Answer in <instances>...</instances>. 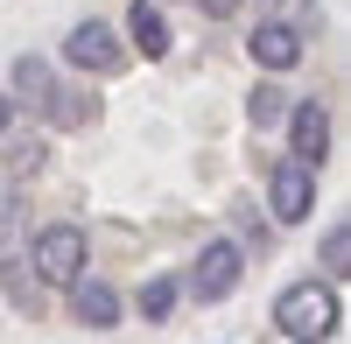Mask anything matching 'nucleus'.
<instances>
[{
	"mask_svg": "<svg viewBox=\"0 0 351 344\" xmlns=\"http://www.w3.org/2000/svg\"><path fill=\"white\" fill-rule=\"evenodd\" d=\"M337 323H344V309H337L330 281H295L274 302V330L295 337V344H324V337H337Z\"/></svg>",
	"mask_w": 351,
	"mask_h": 344,
	"instance_id": "nucleus-1",
	"label": "nucleus"
},
{
	"mask_svg": "<svg viewBox=\"0 0 351 344\" xmlns=\"http://www.w3.org/2000/svg\"><path fill=\"white\" fill-rule=\"evenodd\" d=\"M197 8H204V14L218 21V14H232V8H239V0H197Z\"/></svg>",
	"mask_w": 351,
	"mask_h": 344,
	"instance_id": "nucleus-15",
	"label": "nucleus"
},
{
	"mask_svg": "<svg viewBox=\"0 0 351 344\" xmlns=\"http://www.w3.org/2000/svg\"><path fill=\"white\" fill-rule=\"evenodd\" d=\"M43 106H49V120H56V127H77V120H84V112H92V106H84L77 92H49Z\"/></svg>",
	"mask_w": 351,
	"mask_h": 344,
	"instance_id": "nucleus-13",
	"label": "nucleus"
},
{
	"mask_svg": "<svg viewBox=\"0 0 351 344\" xmlns=\"http://www.w3.org/2000/svg\"><path fill=\"white\" fill-rule=\"evenodd\" d=\"M239 281H246V253L232 246V239H211V246L197 253V274H190V295H197V302H225L232 288H239Z\"/></svg>",
	"mask_w": 351,
	"mask_h": 344,
	"instance_id": "nucleus-4",
	"label": "nucleus"
},
{
	"mask_svg": "<svg viewBox=\"0 0 351 344\" xmlns=\"http://www.w3.org/2000/svg\"><path fill=\"white\" fill-rule=\"evenodd\" d=\"M246 120H253L260 134H267V127H281V120H288V92H281V84H253V99H246Z\"/></svg>",
	"mask_w": 351,
	"mask_h": 344,
	"instance_id": "nucleus-10",
	"label": "nucleus"
},
{
	"mask_svg": "<svg viewBox=\"0 0 351 344\" xmlns=\"http://www.w3.org/2000/svg\"><path fill=\"white\" fill-rule=\"evenodd\" d=\"M28 267H36V281L71 288V281L84 274V232H77V225H43L36 246H28Z\"/></svg>",
	"mask_w": 351,
	"mask_h": 344,
	"instance_id": "nucleus-2",
	"label": "nucleus"
},
{
	"mask_svg": "<svg viewBox=\"0 0 351 344\" xmlns=\"http://www.w3.org/2000/svg\"><path fill=\"white\" fill-rule=\"evenodd\" d=\"M64 64L92 71V77H112V71L127 64V49L112 42V28H106V21H77L71 36H64Z\"/></svg>",
	"mask_w": 351,
	"mask_h": 344,
	"instance_id": "nucleus-5",
	"label": "nucleus"
},
{
	"mask_svg": "<svg viewBox=\"0 0 351 344\" xmlns=\"http://www.w3.org/2000/svg\"><path fill=\"white\" fill-rule=\"evenodd\" d=\"M246 49H253L260 71H295V64H302V28H288V21H260L253 36H246Z\"/></svg>",
	"mask_w": 351,
	"mask_h": 344,
	"instance_id": "nucleus-7",
	"label": "nucleus"
},
{
	"mask_svg": "<svg viewBox=\"0 0 351 344\" xmlns=\"http://www.w3.org/2000/svg\"><path fill=\"white\" fill-rule=\"evenodd\" d=\"M176 295H183L176 281H148V288H141V317H148V323H162L169 309H176Z\"/></svg>",
	"mask_w": 351,
	"mask_h": 344,
	"instance_id": "nucleus-12",
	"label": "nucleus"
},
{
	"mask_svg": "<svg viewBox=\"0 0 351 344\" xmlns=\"http://www.w3.org/2000/svg\"><path fill=\"white\" fill-rule=\"evenodd\" d=\"M71 317L77 323H92V330H106V323H120V295L106 288V281H71Z\"/></svg>",
	"mask_w": 351,
	"mask_h": 344,
	"instance_id": "nucleus-8",
	"label": "nucleus"
},
{
	"mask_svg": "<svg viewBox=\"0 0 351 344\" xmlns=\"http://www.w3.org/2000/svg\"><path fill=\"white\" fill-rule=\"evenodd\" d=\"M344 253H351V232L330 225V239H324V267H330V274H344Z\"/></svg>",
	"mask_w": 351,
	"mask_h": 344,
	"instance_id": "nucleus-14",
	"label": "nucleus"
},
{
	"mask_svg": "<svg viewBox=\"0 0 351 344\" xmlns=\"http://www.w3.org/2000/svg\"><path fill=\"white\" fill-rule=\"evenodd\" d=\"M14 92H21L28 106H43V99L56 92V77H49V64H43V56H21V64H14Z\"/></svg>",
	"mask_w": 351,
	"mask_h": 344,
	"instance_id": "nucleus-11",
	"label": "nucleus"
},
{
	"mask_svg": "<svg viewBox=\"0 0 351 344\" xmlns=\"http://www.w3.org/2000/svg\"><path fill=\"white\" fill-rule=\"evenodd\" d=\"M127 36H134V49L155 64V56H169V14L155 8V0H141V8L127 14Z\"/></svg>",
	"mask_w": 351,
	"mask_h": 344,
	"instance_id": "nucleus-9",
	"label": "nucleus"
},
{
	"mask_svg": "<svg viewBox=\"0 0 351 344\" xmlns=\"http://www.w3.org/2000/svg\"><path fill=\"white\" fill-rule=\"evenodd\" d=\"M267 204H274L281 225H302V218L316 211V162L281 155V162H274V176H267Z\"/></svg>",
	"mask_w": 351,
	"mask_h": 344,
	"instance_id": "nucleus-3",
	"label": "nucleus"
},
{
	"mask_svg": "<svg viewBox=\"0 0 351 344\" xmlns=\"http://www.w3.org/2000/svg\"><path fill=\"white\" fill-rule=\"evenodd\" d=\"M288 155H302V162H316L324 169V148H330V112H324V99H288Z\"/></svg>",
	"mask_w": 351,
	"mask_h": 344,
	"instance_id": "nucleus-6",
	"label": "nucleus"
},
{
	"mask_svg": "<svg viewBox=\"0 0 351 344\" xmlns=\"http://www.w3.org/2000/svg\"><path fill=\"white\" fill-rule=\"evenodd\" d=\"M8 120H14V99H8V92H0V134H8Z\"/></svg>",
	"mask_w": 351,
	"mask_h": 344,
	"instance_id": "nucleus-16",
	"label": "nucleus"
}]
</instances>
